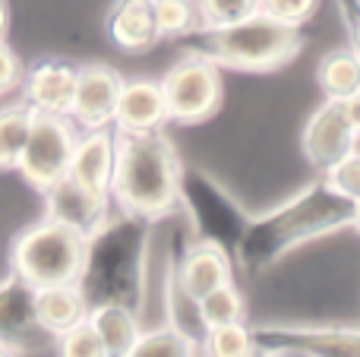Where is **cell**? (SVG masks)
I'll return each instance as SVG.
<instances>
[{"mask_svg":"<svg viewBox=\"0 0 360 357\" xmlns=\"http://www.w3.org/2000/svg\"><path fill=\"white\" fill-rule=\"evenodd\" d=\"M259 357H307V354L291 351V348H269V351H259Z\"/></svg>","mask_w":360,"mask_h":357,"instance_id":"cell-32","label":"cell"},{"mask_svg":"<svg viewBox=\"0 0 360 357\" xmlns=\"http://www.w3.org/2000/svg\"><path fill=\"white\" fill-rule=\"evenodd\" d=\"M41 193H44V202H48V215H44V219L60 221V225L79 231L82 238L95 234L111 219V200H108L105 193H95V190L82 187V183L73 181L70 174L57 177Z\"/></svg>","mask_w":360,"mask_h":357,"instance_id":"cell-10","label":"cell"},{"mask_svg":"<svg viewBox=\"0 0 360 357\" xmlns=\"http://www.w3.org/2000/svg\"><path fill=\"white\" fill-rule=\"evenodd\" d=\"M149 219L120 215L108 219L86 238L79 285L86 304H130L139 313L146 285V253H149Z\"/></svg>","mask_w":360,"mask_h":357,"instance_id":"cell-3","label":"cell"},{"mask_svg":"<svg viewBox=\"0 0 360 357\" xmlns=\"http://www.w3.org/2000/svg\"><path fill=\"white\" fill-rule=\"evenodd\" d=\"M76 133H79V126L67 114H32L22 155L16 162L19 174L38 190L63 177L70 168Z\"/></svg>","mask_w":360,"mask_h":357,"instance_id":"cell-7","label":"cell"},{"mask_svg":"<svg viewBox=\"0 0 360 357\" xmlns=\"http://www.w3.org/2000/svg\"><path fill=\"white\" fill-rule=\"evenodd\" d=\"M202 35V51L209 60L218 67H234V70H275L288 63L304 44V32L300 25L281 22V19L269 16V13L256 10L250 16L237 19L221 29L199 32Z\"/></svg>","mask_w":360,"mask_h":357,"instance_id":"cell-4","label":"cell"},{"mask_svg":"<svg viewBox=\"0 0 360 357\" xmlns=\"http://www.w3.org/2000/svg\"><path fill=\"white\" fill-rule=\"evenodd\" d=\"M114 145H117L114 126L79 130L76 133L67 174L73 177V181H79L82 187L108 196V183H111V168H114Z\"/></svg>","mask_w":360,"mask_h":357,"instance_id":"cell-17","label":"cell"},{"mask_svg":"<svg viewBox=\"0 0 360 357\" xmlns=\"http://www.w3.org/2000/svg\"><path fill=\"white\" fill-rule=\"evenodd\" d=\"M168 124L162 86L155 79H124L111 126L117 133H152Z\"/></svg>","mask_w":360,"mask_h":357,"instance_id":"cell-16","label":"cell"},{"mask_svg":"<svg viewBox=\"0 0 360 357\" xmlns=\"http://www.w3.org/2000/svg\"><path fill=\"white\" fill-rule=\"evenodd\" d=\"M243 310H247L243 307V294L234 288V282L221 285V288L202 294L199 301H193V313H196L199 332L215 329V326H224V323H240Z\"/></svg>","mask_w":360,"mask_h":357,"instance_id":"cell-24","label":"cell"},{"mask_svg":"<svg viewBox=\"0 0 360 357\" xmlns=\"http://www.w3.org/2000/svg\"><path fill=\"white\" fill-rule=\"evenodd\" d=\"M357 133H360V114L357 101H335L326 98L316 111L310 114L304 126V155L313 168L326 171L329 164H335L338 158H345L348 152L357 149Z\"/></svg>","mask_w":360,"mask_h":357,"instance_id":"cell-8","label":"cell"},{"mask_svg":"<svg viewBox=\"0 0 360 357\" xmlns=\"http://www.w3.org/2000/svg\"><path fill=\"white\" fill-rule=\"evenodd\" d=\"M86 323L98 335L105 357H124L143 332V320L130 304H92L86 310Z\"/></svg>","mask_w":360,"mask_h":357,"instance_id":"cell-19","label":"cell"},{"mask_svg":"<svg viewBox=\"0 0 360 357\" xmlns=\"http://www.w3.org/2000/svg\"><path fill=\"white\" fill-rule=\"evenodd\" d=\"M29 124H32V111L22 101L0 108V171L16 168L19 155H22Z\"/></svg>","mask_w":360,"mask_h":357,"instance_id":"cell-25","label":"cell"},{"mask_svg":"<svg viewBox=\"0 0 360 357\" xmlns=\"http://www.w3.org/2000/svg\"><path fill=\"white\" fill-rule=\"evenodd\" d=\"M0 357H22L16 351V348H10V345H0Z\"/></svg>","mask_w":360,"mask_h":357,"instance_id":"cell-34","label":"cell"},{"mask_svg":"<svg viewBox=\"0 0 360 357\" xmlns=\"http://www.w3.org/2000/svg\"><path fill=\"white\" fill-rule=\"evenodd\" d=\"M180 171L174 145L162 130L117 133L108 200L120 215L155 221L180 202Z\"/></svg>","mask_w":360,"mask_h":357,"instance_id":"cell-1","label":"cell"},{"mask_svg":"<svg viewBox=\"0 0 360 357\" xmlns=\"http://www.w3.org/2000/svg\"><path fill=\"white\" fill-rule=\"evenodd\" d=\"M323 183L329 190H335L338 196L345 200H360V158H357V149L348 152L345 158H338L335 164L323 171Z\"/></svg>","mask_w":360,"mask_h":357,"instance_id":"cell-29","label":"cell"},{"mask_svg":"<svg viewBox=\"0 0 360 357\" xmlns=\"http://www.w3.org/2000/svg\"><path fill=\"white\" fill-rule=\"evenodd\" d=\"M319 0H259V10L291 25H304L316 13Z\"/></svg>","mask_w":360,"mask_h":357,"instance_id":"cell-30","label":"cell"},{"mask_svg":"<svg viewBox=\"0 0 360 357\" xmlns=\"http://www.w3.org/2000/svg\"><path fill=\"white\" fill-rule=\"evenodd\" d=\"M108 35L127 54L152 51L162 41L152 16V0H114L108 13Z\"/></svg>","mask_w":360,"mask_h":357,"instance_id":"cell-18","label":"cell"},{"mask_svg":"<svg viewBox=\"0 0 360 357\" xmlns=\"http://www.w3.org/2000/svg\"><path fill=\"white\" fill-rule=\"evenodd\" d=\"M54 351L57 357H105L98 335L86 320L63 329L60 335H54Z\"/></svg>","mask_w":360,"mask_h":357,"instance_id":"cell-28","label":"cell"},{"mask_svg":"<svg viewBox=\"0 0 360 357\" xmlns=\"http://www.w3.org/2000/svg\"><path fill=\"white\" fill-rule=\"evenodd\" d=\"M124 357H199V348L174 323H158V326H143Z\"/></svg>","mask_w":360,"mask_h":357,"instance_id":"cell-22","label":"cell"},{"mask_svg":"<svg viewBox=\"0 0 360 357\" xmlns=\"http://www.w3.org/2000/svg\"><path fill=\"white\" fill-rule=\"evenodd\" d=\"M10 29V10H6V0H0V38H6Z\"/></svg>","mask_w":360,"mask_h":357,"instance_id":"cell-33","label":"cell"},{"mask_svg":"<svg viewBox=\"0 0 360 357\" xmlns=\"http://www.w3.org/2000/svg\"><path fill=\"white\" fill-rule=\"evenodd\" d=\"M316 82L326 98L357 101L360 98V60H357L354 44L329 51L316 67Z\"/></svg>","mask_w":360,"mask_h":357,"instance_id":"cell-21","label":"cell"},{"mask_svg":"<svg viewBox=\"0 0 360 357\" xmlns=\"http://www.w3.org/2000/svg\"><path fill=\"white\" fill-rule=\"evenodd\" d=\"M32 310H35V323L48 335H60L63 329L76 326L86 320V297H82L79 285H48V288L32 291Z\"/></svg>","mask_w":360,"mask_h":357,"instance_id":"cell-20","label":"cell"},{"mask_svg":"<svg viewBox=\"0 0 360 357\" xmlns=\"http://www.w3.org/2000/svg\"><path fill=\"white\" fill-rule=\"evenodd\" d=\"M19 79H22V63L13 54V48L0 38V95H10L19 89Z\"/></svg>","mask_w":360,"mask_h":357,"instance_id":"cell-31","label":"cell"},{"mask_svg":"<svg viewBox=\"0 0 360 357\" xmlns=\"http://www.w3.org/2000/svg\"><path fill=\"white\" fill-rule=\"evenodd\" d=\"M76 70L73 63L48 57L38 60L35 67L22 70V105L32 114H70V101H73V89H76Z\"/></svg>","mask_w":360,"mask_h":357,"instance_id":"cell-13","label":"cell"},{"mask_svg":"<svg viewBox=\"0 0 360 357\" xmlns=\"http://www.w3.org/2000/svg\"><path fill=\"white\" fill-rule=\"evenodd\" d=\"M259 351L291 348L307 357H357V329H253Z\"/></svg>","mask_w":360,"mask_h":357,"instance_id":"cell-14","label":"cell"},{"mask_svg":"<svg viewBox=\"0 0 360 357\" xmlns=\"http://www.w3.org/2000/svg\"><path fill=\"white\" fill-rule=\"evenodd\" d=\"M180 200H186V206L193 209V219L202 231V240H212L224 250L237 247L243 234V228H237L240 215L221 190L212 187L202 174H184L180 171Z\"/></svg>","mask_w":360,"mask_h":357,"instance_id":"cell-9","label":"cell"},{"mask_svg":"<svg viewBox=\"0 0 360 357\" xmlns=\"http://www.w3.org/2000/svg\"><path fill=\"white\" fill-rule=\"evenodd\" d=\"M32 291L16 275L6 285H0V345L16 348L19 354L29 351L35 345H44L54 335H48L35 323V310H32Z\"/></svg>","mask_w":360,"mask_h":357,"instance_id":"cell-15","label":"cell"},{"mask_svg":"<svg viewBox=\"0 0 360 357\" xmlns=\"http://www.w3.org/2000/svg\"><path fill=\"white\" fill-rule=\"evenodd\" d=\"M120 86H124V76H120L117 70L105 67V63L79 67L76 70V89H73V101H70L67 117L73 120L79 130L111 126Z\"/></svg>","mask_w":360,"mask_h":357,"instance_id":"cell-11","label":"cell"},{"mask_svg":"<svg viewBox=\"0 0 360 357\" xmlns=\"http://www.w3.org/2000/svg\"><path fill=\"white\" fill-rule=\"evenodd\" d=\"M82 257H86V238L60 221L44 219L13 240L10 266L13 275L29 288H48V285H73L79 278Z\"/></svg>","mask_w":360,"mask_h":357,"instance_id":"cell-5","label":"cell"},{"mask_svg":"<svg viewBox=\"0 0 360 357\" xmlns=\"http://www.w3.org/2000/svg\"><path fill=\"white\" fill-rule=\"evenodd\" d=\"M174 288L186 301H199L202 294L221 288V285L234 282V266H231V253L224 247L212 244V240H199L190 250H184L174 263Z\"/></svg>","mask_w":360,"mask_h":357,"instance_id":"cell-12","label":"cell"},{"mask_svg":"<svg viewBox=\"0 0 360 357\" xmlns=\"http://www.w3.org/2000/svg\"><path fill=\"white\" fill-rule=\"evenodd\" d=\"M196 348H199V357H259L253 329L243 326V320L205 329V332L199 335Z\"/></svg>","mask_w":360,"mask_h":357,"instance_id":"cell-23","label":"cell"},{"mask_svg":"<svg viewBox=\"0 0 360 357\" xmlns=\"http://www.w3.org/2000/svg\"><path fill=\"white\" fill-rule=\"evenodd\" d=\"M162 95L168 108V120L177 124H199L205 120L221 101V73L218 63L205 54H190L177 60L168 73L162 76Z\"/></svg>","mask_w":360,"mask_h":357,"instance_id":"cell-6","label":"cell"},{"mask_svg":"<svg viewBox=\"0 0 360 357\" xmlns=\"http://www.w3.org/2000/svg\"><path fill=\"white\" fill-rule=\"evenodd\" d=\"M256 10H259V0H196L199 32L221 29V25L237 22Z\"/></svg>","mask_w":360,"mask_h":357,"instance_id":"cell-27","label":"cell"},{"mask_svg":"<svg viewBox=\"0 0 360 357\" xmlns=\"http://www.w3.org/2000/svg\"><path fill=\"white\" fill-rule=\"evenodd\" d=\"M158 38H184L199 32L196 0H152Z\"/></svg>","mask_w":360,"mask_h":357,"instance_id":"cell-26","label":"cell"},{"mask_svg":"<svg viewBox=\"0 0 360 357\" xmlns=\"http://www.w3.org/2000/svg\"><path fill=\"white\" fill-rule=\"evenodd\" d=\"M357 225V200H345L335 190H329L323 181L316 187L304 190L297 200L278 206L266 219L243 228L237 240V257L247 269H266L288 250L316 240L338 228Z\"/></svg>","mask_w":360,"mask_h":357,"instance_id":"cell-2","label":"cell"}]
</instances>
